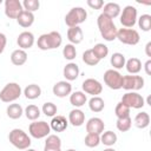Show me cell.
I'll return each mask as SVG.
<instances>
[{
  "instance_id": "6da1fadb",
  "label": "cell",
  "mask_w": 151,
  "mask_h": 151,
  "mask_svg": "<svg viewBox=\"0 0 151 151\" xmlns=\"http://www.w3.org/2000/svg\"><path fill=\"white\" fill-rule=\"evenodd\" d=\"M97 25H98V29L101 34V37L104 38V40L106 41H113L117 38V26L114 25L113 20L111 18H109L107 15H105L104 13H100L98 19H97Z\"/></svg>"
},
{
  "instance_id": "7a4b0ae2",
  "label": "cell",
  "mask_w": 151,
  "mask_h": 151,
  "mask_svg": "<svg viewBox=\"0 0 151 151\" xmlns=\"http://www.w3.org/2000/svg\"><path fill=\"white\" fill-rule=\"evenodd\" d=\"M61 42H63L61 34L57 31H52L50 33L41 34L37 40V46L41 51H48V50L58 48L61 45Z\"/></svg>"
},
{
  "instance_id": "3957f363",
  "label": "cell",
  "mask_w": 151,
  "mask_h": 151,
  "mask_svg": "<svg viewBox=\"0 0 151 151\" xmlns=\"http://www.w3.org/2000/svg\"><path fill=\"white\" fill-rule=\"evenodd\" d=\"M8 140L14 147L22 151L28 149L32 144L31 137L21 129H13L8 134Z\"/></svg>"
},
{
  "instance_id": "277c9868",
  "label": "cell",
  "mask_w": 151,
  "mask_h": 151,
  "mask_svg": "<svg viewBox=\"0 0 151 151\" xmlns=\"http://www.w3.org/2000/svg\"><path fill=\"white\" fill-rule=\"evenodd\" d=\"M21 87L18 83H8L0 91V100L4 103H13L21 96Z\"/></svg>"
},
{
  "instance_id": "5b68a950",
  "label": "cell",
  "mask_w": 151,
  "mask_h": 151,
  "mask_svg": "<svg viewBox=\"0 0 151 151\" xmlns=\"http://www.w3.org/2000/svg\"><path fill=\"white\" fill-rule=\"evenodd\" d=\"M87 18V13L83 7H73L71 8L66 15H65V24L68 27H74V26H79L80 24H83Z\"/></svg>"
},
{
  "instance_id": "8992f818",
  "label": "cell",
  "mask_w": 151,
  "mask_h": 151,
  "mask_svg": "<svg viewBox=\"0 0 151 151\" xmlns=\"http://www.w3.org/2000/svg\"><path fill=\"white\" fill-rule=\"evenodd\" d=\"M120 24L123 25L124 28H132L138 19L137 15V8L132 5H127L123 8V11L120 12Z\"/></svg>"
},
{
  "instance_id": "52a82bcc",
  "label": "cell",
  "mask_w": 151,
  "mask_h": 151,
  "mask_svg": "<svg viewBox=\"0 0 151 151\" xmlns=\"http://www.w3.org/2000/svg\"><path fill=\"white\" fill-rule=\"evenodd\" d=\"M122 44L125 45H137L140 40V35L138 33V31L133 29V28H119L117 31V38Z\"/></svg>"
},
{
  "instance_id": "ba28073f",
  "label": "cell",
  "mask_w": 151,
  "mask_h": 151,
  "mask_svg": "<svg viewBox=\"0 0 151 151\" xmlns=\"http://www.w3.org/2000/svg\"><path fill=\"white\" fill-rule=\"evenodd\" d=\"M28 132L33 138L41 139V138H46L48 134H51V127H50V124L44 120H39V122L34 120L33 123L29 124Z\"/></svg>"
},
{
  "instance_id": "9c48e42d",
  "label": "cell",
  "mask_w": 151,
  "mask_h": 151,
  "mask_svg": "<svg viewBox=\"0 0 151 151\" xmlns=\"http://www.w3.org/2000/svg\"><path fill=\"white\" fill-rule=\"evenodd\" d=\"M144 78L142 76L137 74H129V76H123L122 80V88L127 90V91H138L144 87Z\"/></svg>"
},
{
  "instance_id": "30bf717a",
  "label": "cell",
  "mask_w": 151,
  "mask_h": 151,
  "mask_svg": "<svg viewBox=\"0 0 151 151\" xmlns=\"http://www.w3.org/2000/svg\"><path fill=\"white\" fill-rule=\"evenodd\" d=\"M124 105H126L130 109H142L145 105V100L142 97V94H139L138 92H126L125 94H123L122 100H120Z\"/></svg>"
},
{
  "instance_id": "8fae6325",
  "label": "cell",
  "mask_w": 151,
  "mask_h": 151,
  "mask_svg": "<svg viewBox=\"0 0 151 151\" xmlns=\"http://www.w3.org/2000/svg\"><path fill=\"white\" fill-rule=\"evenodd\" d=\"M122 80H123V76L117 70L110 68V70H106L104 73V83L111 90H120Z\"/></svg>"
},
{
  "instance_id": "7c38bea8",
  "label": "cell",
  "mask_w": 151,
  "mask_h": 151,
  "mask_svg": "<svg viewBox=\"0 0 151 151\" xmlns=\"http://www.w3.org/2000/svg\"><path fill=\"white\" fill-rule=\"evenodd\" d=\"M81 87H83V92L84 93H87V94H91L93 97L96 96H99L103 91V85L99 80L97 79H93V78H87L83 81L81 84Z\"/></svg>"
},
{
  "instance_id": "4fadbf2b",
  "label": "cell",
  "mask_w": 151,
  "mask_h": 151,
  "mask_svg": "<svg viewBox=\"0 0 151 151\" xmlns=\"http://www.w3.org/2000/svg\"><path fill=\"white\" fill-rule=\"evenodd\" d=\"M24 11L22 4L19 0H6L5 1V14L9 19H17L18 15Z\"/></svg>"
},
{
  "instance_id": "5bb4252c",
  "label": "cell",
  "mask_w": 151,
  "mask_h": 151,
  "mask_svg": "<svg viewBox=\"0 0 151 151\" xmlns=\"http://www.w3.org/2000/svg\"><path fill=\"white\" fill-rule=\"evenodd\" d=\"M52 92L55 97H59V98L67 97L72 93V85L67 80H60L53 85Z\"/></svg>"
},
{
  "instance_id": "9a60e30c",
  "label": "cell",
  "mask_w": 151,
  "mask_h": 151,
  "mask_svg": "<svg viewBox=\"0 0 151 151\" xmlns=\"http://www.w3.org/2000/svg\"><path fill=\"white\" fill-rule=\"evenodd\" d=\"M86 132L87 133H96V134H101L105 129L104 120L99 117H92L86 122Z\"/></svg>"
},
{
  "instance_id": "2e32d148",
  "label": "cell",
  "mask_w": 151,
  "mask_h": 151,
  "mask_svg": "<svg viewBox=\"0 0 151 151\" xmlns=\"http://www.w3.org/2000/svg\"><path fill=\"white\" fill-rule=\"evenodd\" d=\"M17 44L19 46L20 50H27L31 48L34 45V35L32 32L28 31H24L18 35L17 39Z\"/></svg>"
},
{
  "instance_id": "e0dca14e",
  "label": "cell",
  "mask_w": 151,
  "mask_h": 151,
  "mask_svg": "<svg viewBox=\"0 0 151 151\" xmlns=\"http://www.w3.org/2000/svg\"><path fill=\"white\" fill-rule=\"evenodd\" d=\"M67 126H68V120L60 114H55L54 117H52L50 123V127L54 132H63L67 129Z\"/></svg>"
},
{
  "instance_id": "ac0fdd59",
  "label": "cell",
  "mask_w": 151,
  "mask_h": 151,
  "mask_svg": "<svg viewBox=\"0 0 151 151\" xmlns=\"http://www.w3.org/2000/svg\"><path fill=\"white\" fill-rule=\"evenodd\" d=\"M67 39L70 41V44L72 45H77V44H80L84 39V33H83V29L79 27V26H74V27H68L67 29Z\"/></svg>"
},
{
  "instance_id": "d6986e66",
  "label": "cell",
  "mask_w": 151,
  "mask_h": 151,
  "mask_svg": "<svg viewBox=\"0 0 151 151\" xmlns=\"http://www.w3.org/2000/svg\"><path fill=\"white\" fill-rule=\"evenodd\" d=\"M67 120L72 126H81L85 123V113L80 109H73L70 111Z\"/></svg>"
},
{
  "instance_id": "ffe728a7",
  "label": "cell",
  "mask_w": 151,
  "mask_h": 151,
  "mask_svg": "<svg viewBox=\"0 0 151 151\" xmlns=\"http://www.w3.org/2000/svg\"><path fill=\"white\" fill-rule=\"evenodd\" d=\"M63 74L67 81H73L79 77V66L76 63H68L63 70Z\"/></svg>"
},
{
  "instance_id": "44dd1931",
  "label": "cell",
  "mask_w": 151,
  "mask_h": 151,
  "mask_svg": "<svg viewBox=\"0 0 151 151\" xmlns=\"http://www.w3.org/2000/svg\"><path fill=\"white\" fill-rule=\"evenodd\" d=\"M120 12H122V8L117 2H107V4H104L101 13H104L105 15H107L113 20L120 14Z\"/></svg>"
},
{
  "instance_id": "7402d4cb",
  "label": "cell",
  "mask_w": 151,
  "mask_h": 151,
  "mask_svg": "<svg viewBox=\"0 0 151 151\" xmlns=\"http://www.w3.org/2000/svg\"><path fill=\"white\" fill-rule=\"evenodd\" d=\"M86 101H87V97L83 91H76L70 94V103L76 109L84 106L86 104Z\"/></svg>"
},
{
  "instance_id": "603a6c76",
  "label": "cell",
  "mask_w": 151,
  "mask_h": 151,
  "mask_svg": "<svg viewBox=\"0 0 151 151\" xmlns=\"http://www.w3.org/2000/svg\"><path fill=\"white\" fill-rule=\"evenodd\" d=\"M17 22H18L21 27H24V28L31 27V26L33 25V22H34V14L31 13V12H28V11H25V9H24V11L18 15Z\"/></svg>"
},
{
  "instance_id": "cb8c5ba5",
  "label": "cell",
  "mask_w": 151,
  "mask_h": 151,
  "mask_svg": "<svg viewBox=\"0 0 151 151\" xmlns=\"http://www.w3.org/2000/svg\"><path fill=\"white\" fill-rule=\"evenodd\" d=\"M11 61L15 66H21L27 61V53L25 50H14L11 54Z\"/></svg>"
},
{
  "instance_id": "d4e9b609",
  "label": "cell",
  "mask_w": 151,
  "mask_h": 151,
  "mask_svg": "<svg viewBox=\"0 0 151 151\" xmlns=\"http://www.w3.org/2000/svg\"><path fill=\"white\" fill-rule=\"evenodd\" d=\"M124 67L126 68V71L130 74H137L142 70V61L138 58L132 57V58H130V59H127L125 61V66Z\"/></svg>"
},
{
  "instance_id": "484cf974",
  "label": "cell",
  "mask_w": 151,
  "mask_h": 151,
  "mask_svg": "<svg viewBox=\"0 0 151 151\" xmlns=\"http://www.w3.org/2000/svg\"><path fill=\"white\" fill-rule=\"evenodd\" d=\"M24 94L27 99L29 100H34L37 98H39L41 96V87L37 84H29L25 87L24 90Z\"/></svg>"
},
{
  "instance_id": "4316f807",
  "label": "cell",
  "mask_w": 151,
  "mask_h": 151,
  "mask_svg": "<svg viewBox=\"0 0 151 151\" xmlns=\"http://www.w3.org/2000/svg\"><path fill=\"white\" fill-rule=\"evenodd\" d=\"M6 113H7L8 118H11V119H19L24 114V109L20 104L13 103V104H9L7 106Z\"/></svg>"
},
{
  "instance_id": "83f0119b",
  "label": "cell",
  "mask_w": 151,
  "mask_h": 151,
  "mask_svg": "<svg viewBox=\"0 0 151 151\" xmlns=\"http://www.w3.org/2000/svg\"><path fill=\"white\" fill-rule=\"evenodd\" d=\"M133 123H134V126L138 127V129L147 127L149 124H150V116H149V113L145 112V111H142V112L137 113L134 119H133Z\"/></svg>"
},
{
  "instance_id": "f1b7e54d",
  "label": "cell",
  "mask_w": 151,
  "mask_h": 151,
  "mask_svg": "<svg viewBox=\"0 0 151 151\" xmlns=\"http://www.w3.org/2000/svg\"><path fill=\"white\" fill-rule=\"evenodd\" d=\"M88 107L92 112H101L105 107V101L103 98H100L99 96H96V97H92L90 100H88Z\"/></svg>"
},
{
  "instance_id": "f546056e",
  "label": "cell",
  "mask_w": 151,
  "mask_h": 151,
  "mask_svg": "<svg viewBox=\"0 0 151 151\" xmlns=\"http://www.w3.org/2000/svg\"><path fill=\"white\" fill-rule=\"evenodd\" d=\"M117 139H118V137L113 131H105L100 134V143L106 145L107 147L113 146L117 143Z\"/></svg>"
},
{
  "instance_id": "4dcf8cb0",
  "label": "cell",
  "mask_w": 151,
  "mask_h": 151,
  "mask_svg": "<svg viewBox=\"0 0 151 151\" xmlns=\"http://www.w3.org/2000/svg\"><path fill=\"white\" fill-rule=\"evenodd\" d=\"M125 55L123 53H119V52H116L111 55V59H110V63L111 65L113 66V70H120L125 66Z\"/></svg>"
},
{
  "instance_id": "1f68e13d",
  "label": "cell",
  "mask_w": 151,
  "mask_h": 151,
  "mask_svg": "<svg viewBox=\"0 0 151 151\" xmlns=\"http://www.w3.org/2000/svg\"><path fill=\"white\" fill-rule=\"evenodd\" d=\"M24 113H25V116H26V118H27V119H29V120L34 122V120H37V119L40 117L41 111H40V109H39L37 105L31 104V105H27V106L25 107Z\"/></svg>"
},
{
  "instance_id": "d6a6232c",
  "label": "cell",
  "mask_w": 151,
  "mask_h": 151,
  "mask_svg": "<svg viewBox=\"0 0 151 151\" xmlns=\"http://www.w3.org/2000/svg\"><path fill=\"white\" fill-rule=\"evenodd\" d=\"M91 50H92V52L94 53V55H96L99 60L105 59V58L107 57V54H109V47H107L105 44H101V42L96 44Z\"/></svg>"
},
{
  "instance_id": "836d02e7",
  "label": "cell",
  "mask_w": 151,
  "mask_h": 151,
  "mask_svg": "<svg viewBox=\"0 0 151 151\" xmlns=\"http://www.w3.org/2000/svg\"><path fill=\"white\" fill-rule=\"evenodd\" d=\"M83 61H84L86 65H88V66H96V65L99 64L100 60L94 55V53H93L92 50L90 48V50H86V51L83 53Z\"/></svg>"
},
{
  "instance_id": "e575fe53",
  "label": "cell",
  "mask_w": 151,
  "mask_h": 151,
  "mask_svg": "<svg viewBox=\"0 0 151 151\" xmlns=\"http://www.w3.org/2000/svg\"><path fill=\"white\" fill-rule=\"evenodd\" d=\"M130 107H127L126 105H124L122 101H119L117 105H116V109H114V114L117 117V119H122V118H127L130 117Z\"/></svg>"
},
{
  "instance_id": "d590c367",
  "label": "cell",
  "mask_w": 151,
  "mask_h": 151,
  "mask_svg": "<svg viewBox=\"0 0 151 151\" xmlns=\"http://www.w3.org/2000/svg\"><path fill=\"white\" fill-rule=\"evenodd\" d=\"M138 26L142 31L144 32H149L151 29V15L150 14H142L138 19Z\"/></svg>"
},
{
  "instance_id": "8d00e7d4",
  "label": "cell",
  "mask_w": 151,
  "mask_h": 151,
  "mask_svg": "<svg viewBox=\"0 0 151 151\" xmlns=\"http://www.w3.org/2000/svg\"><path fill=\"white\" fill-rule=\"evenodd\" d=\"M84 144L87 147H97L100 144V134L87 133L84 138Z\"/></svg>"
},
{
  "instance_id": "74e56055",
  "label": "cell",
  "mask_w": 151,
  "mask_h": 151,
  "mask_svg": "<svg viewBox=\"0 0 151 151\" xmlns=\"http://www.w3.org/2000/svg\"><path fill=\"white\" fill-rule=\"evenodd\" d=\"M63 55L66 60H70L72 61L76 57H77V50H76V46L72 45V44H66L63 48Z\"/></svg>"
},
{
  "instance_id": "f35d334b",
  "label": "cell",
  "mask_w": 151,
  "mask_h": 151,
  "mask_svg": "<svg viewBox=\"0 0 151 151\" xmlns=\"http://www.w3.org/2000/svg\"><path fill=\"white\" fill-rule=\"evenodd\" d=\"M41 112H42L45 116H47V117H54V116L57 114V112H58V107H57V105H55L54 103L47 101V103H45V104L42 105Z\"/></svg>"
},
{
  "instance_id": "ab89813d",
  "label": "cell",
  "mask_w": 151,
  "mask_h": 151,
  "mask_svg": "<svg viewBox=\"0 0 151 151\" xmlns=\"http://www.w3.org/2000/svg\"><path fill=\"white\" fill-rule=\"evenodd\" d=\"M116 126H117V129H118L120 132H126V131H129V130L131 129V126H132V119H131V117L117 119Z\"/></svg>"
},
{
  "instance_id": "60d3db41",
  "label": "cell",
  "mask_w": 151,
  "mask_h": 151,
  "mask_svg": "<svg viewBox=\"0 0 151 151\" xmlns=\"http://www.w3.org/2000/svg\"><path fill=\"white\" fill-rule=\"evenodd\" d=\"M21 4H22V8L25 11L31 12V13H34L40 7V1L39 0H24Z\"/></svg>"
},
{
  "instance_id": "b9f144b4",
  "label": "cell",
  "mask_w": 151,
  "mask_h": 151,
  "mask_svg": "<svg viewBox=\"0 0 151 151\" xmlns=\"http://www.w3.org/2000/svg\"><path fill=\"white\" fill-rule=\"evenodd\" d=\"M45 146L47 147H61V139L57 134H48L45 140Z\"/></svg>"
},
{
  "instance_id": "7bdbcfd3",
  "label": "cell",
  "mask_w": 151,
  "mask_h": 151,
  "mask_svg": "<svg viewBox=\"0 0 151 151\" xmlns=\"http://www.w3.org/2000/svg\"><path fill=\"white\" fill-rule=\"evenodd\" d=\"M86 4L92 9H100L104 6V1L103 0H87Z\"/></svg>"
},
{
  "instance_id": "ee69618b",
  "label": "cell",
  "mask_w": 151,
  "mask_h": 151,
  "mask_svg": "<svg viewBox=\"0 0 151 151\" xmlns=\"http://www.w3.org/2000/svg\"><path fill=\"white\" fill-rule=\"evenodd\" d=\"M6 44H7V38H6V35L0 32V54L5 51Z\"/></svg>"
},
{
  "instance_id": "f6af8a7d",
  "label": "cell",
  "mask_w": 151,
  "mask_h": 151,
  "mask_svg": "<svg viewBox=\"0 0 151 151\" xmlns=\"http://www.w3.org/2000/svg\"><path fill=\"white\" fill-rule=\"evenodd\" d=\"M144 70H145V73H146L147 76L151 74V60H150V59L146 60V63L144 64Z\"/></svg>"
},
{
  "instance_id": "bcb514c9",
  "label": "cell",
  "mask_w": 151,
  "mask_h": 151,
  "mask_svg": "<svg viewBox=\"0 0 151 151\" xmlns=\"http://www.w3.org/2000/svg\"><path fill=\"white\" fill-rule=\"evenodd\" d=\"M145 53L147 57H151V41H149L145 46Z\"/></svg>"
},
{
  "instance_id": "7dc6e473",
  "label": "cell",
  "mask_w": 151,
  "mask_h": 151,
  "mask_svg": "<svg viewBox=\"0 0 151 151\" xmlns=\"http://www.w3.org/2000/svg\"><path fill=\"white\" fill-rule=\"evenodd\" d=\"M44 151H61V147H47V146H44Z\"/></svg>"
},
{
  "instance_id": "c3c4849f",
  "label": "cell",
  "mask_w": 151,
  "mask_h": 151,
  "mask_svg": "<svg viewBox=\"0 0 151 151\" xmlns=\"http://www.w3.org/2000/svg\"><path fill=\"white\" fill-rule=\"evenodd\" d=\"M104 151H116V150H114L113 147H106V149H105Z\"/></svg>"
},
{
  "instance_id": "681fc988",
  "label": "cell",
  "mask_w": 151,
  "mask_h": 151,
  "mask_svg": "<svg viewBox=\"0 0 151 151\" xmlns=\"http://www.w3.org/2000/svg\"><path fill=\"white\" fill-rule=\"evenodd\" d=\"M24 151H37V150H34V149H29V147H28V149H26V150H24Z\"/></svg>"
},
{
  "instance_id": "f907efd6",
  "label": "cell",
  "mask_w": 151,
  "mask_h": 151,
  "mask_svg": "<svg viewBox=\"0 0 151 151\" xmlns=\"http://www.w3.org/2000/svg\"><path fill=\"white\" fill-rule=\"evenodd\" d=\"M66 151H76L74 149H68V150H66Z\"/></svg>"
},
{
  "instance_id": "816d5d0a",
  "label": "cell",
  "mask_w": 151,
  "mask_h": 151,
  "mask_svg": "<svg viewBox=\"0 0 151 151\" xmlns=\"http://www.w3.org/2000/svg\"><path fill=\"white\" fill-rule=\"evenodd\" d=\"M1 4H2V0H0V5H1Z\"/></svg>"
}]
</instances>
